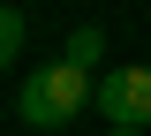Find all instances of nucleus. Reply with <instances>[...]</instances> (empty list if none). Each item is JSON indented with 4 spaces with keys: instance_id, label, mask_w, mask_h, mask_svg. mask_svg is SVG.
Listing matches in <instances>:
<instances>
[{
    "instance_id": "f257e3e1",
    "label": "nucleus",
    "mask_w": 151,
    "mask_h": 136,
    "mask_svg": "<svg viewBox=\"0 0 151 136\" xmlns=\"http://www.w3.org/2000/svg\"><path fill=\"white\" fill-rule=\"evenodd\" d=\"M91 83H98V76H83L76 60H45V68H30V76H23V91H15L23 129H38V136L68 129V121L91 106Z\"/></svg>"
},
{
    "instance_id": "f03ea898",
    "label": "nucleus",
    "mask_w": 151,
    "mask_h": 136,
    "mask_svg": "<svg viewBox=\"0 0 151 136\" xmlns=\"http://www.w3.org/2000/svg\"><path fill=\"white\" fill-rule=\"evenodd\" d=\"M91 106L106 114V129H151V68L144 60H121L91 83Z\"/></svg>"
},
{
    "instance_id": "7ed1b4c3",
    "label": "nucleus",
    "mask_w": 151,
    "mask_h": 136,
    "mask_svg": "<svg viewBox=\"0 0 151 136\" xmlns=\"http://www.w3.org/2000/svg\"><path fill=\"white\" fill-rule=\"evenodd\" d=\"M60 60H76L83 76H98V60H106V30H98V23H76L68 45H60Z\"/></svg>"
},
{
    "instance_id": "20e7f679",
    "label": "nucleus",
    "mask_w": 151,
    "mask_h": 136,
    "mask_svg": "<svg viewBox=\"0 0 151 136\" xmlns=\"http://www.w3.org/2000/svg\"><path fill=\"white\" fill-rule=\"evenodd\" d=\"M15 53H23V8H8V0H0V68H8Z\"/></svg>"
},
{
    "instance_id": "39448f33",
    "label": "nucleus",
    "mask_w": 151,
    "mask_h": 136,
    "mask_svg": "<svg viewBox=\"0 0 151 136\" xmlns=\"http://www.w3.org/2000/svg\"><path fill=\"white\" fill-rule=\"evenodd\" d=\"M106 136H144V129H106Z\"/></svg>"
}]
</instances>
